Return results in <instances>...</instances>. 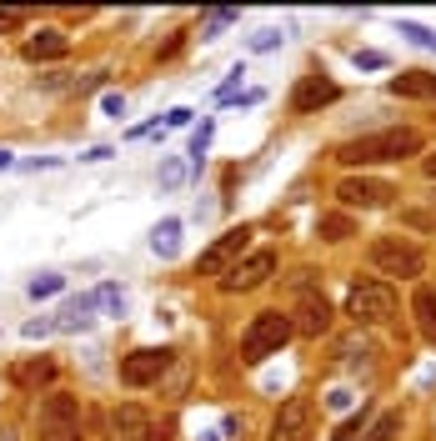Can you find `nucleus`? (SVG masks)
I'll use <instances>...</instances> for the list:
<instances>
[{"label":"nucleus","mask_w":436,"mask_h":441,"mask_svg":"<svg viewBox=\"0 0 436 441\" xmlns=\"http://www.w3.org/2000/svg\"><path fill=\"white\" fill-rule=\"evenodd\" d=\"M0 171H11V151H0Z\"/></svg>","instance_id":"36"},{"label":"nucleus","mask_w":436,"mask_h":441,"mask_svg":"<svg viewBox=\"0 0 436 441\" xmlns=\"http://www.w3.org/2000/svg\"><path fill=\"white\" fill-rule=\"evenodd\" d=\"M6 376H11L16 392H45V386L61 376V366H56V356H20V361H11Z\"/></svg>","instance_id":"13"},{"label":"nucleus","mask_w":436,"mask_h":441,"mask_svg":"<svg viewBox=\"0 0 436 441\" xmlns=\"http://www.w3.org/2000/svg\"><path fill=\"white\" fill-rule=\"evenodd\" d=\"M356 431H361V416H346V421L336 426V436H331V441H356Z\"/></svg>","instance_id":"32"},{"label":"nucleus","mask_w":436,"mask_h":441,"mask_svg":"<svg viewBox=\"0 0 436 441\" xmlns=\"http://www.w3.org/2000/svg\"><path fill=\"white\" fill-rule=\"evenodd\" d=\"M351 61H356L361 71H387V66H391V61H387V55H381V50H356Z\"/></svg>","instance_id":"29"},{"label":"nucleus","mask_w":436,"mask_h":441,"mask_svg":"<svg viewBox=\"0 0 436 441\" xmlns=\"http://www.w3.org/2000/svg\"><path fill=\"white\" fill-rule=\"evenodd\" d=\"M176 246H181V220L166 216V220L151 231V251H155V256H176Z\"/></svg>","instance_id":"19"},{"label":"nucleus","mask_w":436,"mask_h":441,"mask_svg":"<svg viewBox=\"0 0 436 441\" xmlns=\"http://www.w3.org/2000/svg\"><path fill=\"white\" fill-rule=\"evenodd\" d=\"M271 271H276V251H251L246 261H236L226 276H221V281H216V286H221L226 296H241V291H256V286H266L271 281Z\"/></svg>","instance_id":"8"},{"label":"nucleus","mask_w":436,"mask_h":441,"mask_svg":"<svg viewBox=\"0 0 436 441\" xmlns=\"http://www.w3.org/2000/svg\"><path fill=\"white\" fill-rule=\"evenodd\" d=\"M336 100H341V86L331 76H301L296 90H291V110H296V116H311V110L336 105Z\"/></svg>","instance_id":"12"},{"label":"nucleus","mask_w":436,"mask_h":441,"mask_svg":"<svg viewBox=\"0 0 436 441\" xmlns=\"http://www.w3.org/2000/svg\"><path fill=\"white\" fill-rule=\"evenodd\" d=\"M396 311V291L391 281H351L346 291V316L356 326H376V321H387Z\"/></svg>","instance_id":"5"},{"label":"nucleus","mask_w":436,"mask_h":441,"mask_svg":"<svg viewBox=\"0 0 436 441\" xmlns=\"http://www.w3.org/2000/svg\"><path fill=\"white\" fill-rule=\"evenodd\" d=\"M316 431V401L311 396H286L276 421H271V441H311Z\"/></svg>","instance_id":"9"},{"label":"nucleus","mask_w":436,"mask_h":441,"mask_svg":"<svg viewBox=\"0 0 436 441\" xmlns=\"http://www.w3.org/2000/svg\"><path fill=\"white\" fill-rule=\"evenodd\" d=\"M411 316H416V331L426 341H436V286H416L411 296Z\"/></svg>","instance_id":"17"},{"label":"nucleus","mask_w":436,"mask_h":441,"mask_svg":"<svg viewBox=\"0 0 436 441\" xmlns=\"http://www.w3.org/2000/svg\"><path fill=\"white\" fill-rule=\"evenodd\" d=\"M111 441H151V416H146L136 401L116 406V411H111Z\"/></svg>","instance_id":"14"},{"label":"nucleus","mask_w":436,"mask_h":441,"mask_svg":"<svg viewBox=\"0 0 436 441\" xmlns=\"http://www.w3.org/2000/svg\"><path fill=\"white\" fill-rule=\"evenodd\" d=\"M100 110H105L111 121H121V116H126V95H116V90H111V95L100 100Z\"/></svg>","instance_id":"31"},{"label":"nucleus","mask_w":436,"mask_h":441,"mask_svg":"<svg viewBox=\"0 0 436 441\" xmlns=\"http://www.w3.org/2000/svg\"><path fill=\"white\" fill-rule=\"evenodd\" d=\"M95 311H105V316H126V291H121V286H100V291H95Z\"/></svg>","instance_id":"22"},{"label":"nucleus","mask_w":436,"mask_h":441,"mask_svg":"<svg viewBox=\"0 0 436 441\" xmlns=\"http://www.w3.org/2000/svg\"><path fill=\"white\" fill-rule=\"evenodd\" d=\"M331 321H336V311H331V301H326L321 291H301V301H296V311H291V326L301 331V336H326L331 331Z\"/></svg>","instance_id":"11"},{"label":"nucleus","mask_w":436,"mask_h":441,"mask_svg":"<svg viewBox=\"0 0 436 441\" xmlns=\"http://www.w3.org/2000/svg\"><path fill=\"white\" fill-rule=\"evenodd\" d=\"M281 40H286L281 30H261V35H251V50H276Z\"/></svg>","instance_id":"30"},{"label":"nucleus","mask_w":436,"mask_h":441,"mask_svg":"<svg viewBox=\"0 0 436 441\" xmlns=\"http://www.w3.org/2000/svg\"><path fill=\"white\" fill-rule=\"evenodd\" d=\"M35 431H40V441H86L81 436V401L71 392H50L40 401Z\"/></svg>","instance_id":"4"},{"label":"nucleus","mask_w":436,"mask_h":441,"mask_svg":"<svg viewBox=\"0 0 436 441\" xmlns=\"http://www.w3.org/2000/svg\"><path fill=\"white\" fill-rule=\"evenodd\" d=\"M211 131H216V121H211V116H206V121L191 131V165H201V155L211 151Z\"/></svg>","instance_id":"24"},{"label":"nucleus","mask_w":436,"mask_h":441,"mask_svg":"<svg viewBox=\"0 0 436 441\" xmlns=\"http://www.w3.org/2000/svg\"><path fill=\"white\" fill-rule=\"evenodd\" d=\"M396 186L391 181H376V176H341L336 181V201L346 211H381V206H391Z\"/></svg>","instance_id":"6"},{"label":"nucleus","mask_w":436,"mask_h":441,"mask_svg":"<svg viewBox=\"0 0 436 441\" xmlns=\"http://www.w3.org/2000/svg\"><path fill=\"white\" fill-rule=\"evenodd\" d=\"M291 336H296V326H291L286 311H261V316H251L246 336H241V361L256 366V361H266V356H276Z\"/></svg>","instance_id":"2"},{"label":"nucleus","mask_w":436,"mask_h":441,"mask_svg":"<svg viewBox=\"0 0 436 441\" xmlns=\"http://www.w3.org/2000/svg\"><path fill=\"white\" fill-rule=\"evenodd\" d=\"M191 116H196V110H191V105H176V110H171V116H166V126H171V131H176V126H191Z\"/></svg>","instance_id":"33"},{"label":"nucleus","mask_w":436,"mask_h":441,"mask_svg":"<svg viewBox=\"0 0 436 441\" xmlns=\"http://www.w3.org/2000/svg\"><path fill=\"white\" fill-rule=\"evenodd\" d=\"M246 241H251V226H231L226 236H216V241L201 251V261H196V276H216V281H221V276H226V271L241 261Z\"/></svg>","instance_id":"7"},{"label":"nucleus","mask_w":436,"mask_h":441,"mask_svg":"<svg viewBox=\"0 0 436 441\" xmlns=\"http://www.w3.org/2000/svg\"><path fill=\"white\" fill-rule=\"evenodd\" d=\"M401 220H406V226H421V231H436V211H416V206H406Z\"/></svg>","instance_id":"28"},{"label":"nucleus","mask_w":436,"mask_h":441,"mask_svg":"<svg viewBox=\"0 0 436 441\" xmlns=\"http://www.w3.org/2000/svg\"><path fill=\"white\" fill-rule=\"evenodd\" d=\"M371 266L381 276H401V281H416L426 271V251L411 236H376L371 241Z\"/></svg>","instance_id":"3"},{"label":"nucleus","mask_w":436,"mask_h":441,"mask_svg":"<svg viewBox=\"0 0 436 441\" xmlns=\"http://www.w3.org/2000/svg\"><path fill=\"white\" fill-rule=\"evenodd\" d=\"M421 171H426V181H436V155H426V160H421Z\"/></svg>","instance_id":"35"},{"label":"nucleus","mask_w":436,"mask_h":441,"mask_svg":"<svg viewBox=\"0 0 436 441\" xmlns=\"http://www.w3.org/2000/svg\"><path fill=\"white\" fill-rule=\"evenodd\" d=\"M95 321V291L90 296H71L56 316H50V331H66V336H76V331H86Z\"/></svg>","instance_id":"15"},{"label":"nucleus","mask_w":436,"mask_h":441,"mask_svg":"<svg viewBox=\"0 0 436 441\" xmlns=\"http://www.w3.org/2000/svg\"><path fill=\"white\" fill-rule=\"evenodd\" d=\"M186 176H191V160H181V155H166V160H160V191H181Z\"/></svg>","instance_id":"21"},{"label":"nucleus","mask_w":436,"mask_h":441,"mask_svg":"<svg viewBox=\"0 0 436 441\" xmlns=\"http://www.w3.org/2000/svg\"><path fill=\"white\" fill-rule=\"evenodd\" d=\"M171 361H176L171 346H141V351L121 356V381H126V386H155L160 376H166Z\"/></svg>","instance_id":"10"},{"label":"nucleus","mask_w":436,"mask_h":441,"mask_svg":"<svg viewBox=\"0 0 436 441\" xmlns=\"http://www.w3.org/2000/svg\"><path fill=\"white\" fill-rule=\"evenodd\" d=\"M387 90L401 95V100H436V76L431 71H401V76L387 81Z\"/></svg>","instance_id":"16"},{"label":"nucleus","mask_w":436,"mask_h":441,"mask_svg":"<svg viewBox=\"0 0 436 441\" xmlns=\"http://www.w3.org/2000/svg\"><path fill=\"white\" fill-rule=\"evenodd\" d=\"M236 20H241V11H231V6H226V11H211V16L201 20V35H206V40H216L226 25H236Z\"/></svg>","instance_id":"23"},{"label":"nucleus","mask_w":436,"mask_h":441,"mask_svg":"<svg viewBox=\"0 0 436 441\" xmlns=\"http://www.w3.org/2000/svg\"><path fill=\"white\" fill-rule=\"evenodd\" d=\"M66 35L61 30H35L30 40H25V61H56V55H66Z\"/></svg>","instance_id":"18"},{"label":"nucleus","mask_w":436,"mask_h":441,"mask_svg":"<svg viewBox=\"0 0 436 441\" xmlns=\"http://www.w3.org/2000/svg\"><path fill=\"white\" fill-rule=\"evenodd\" d=\"M401 426H406V416H401V411H381L361 441H396V436H401Z\"/></svg>","instance_id":"20"},{"label":"nucleus","mask_w":436,"mask_h":441,"mask_svg":"<svg viewBox=\"0 0 436 441\" xmlns=\"http://www.w3.org/2000/svg\"><path fill=\"white\" fill-rule=\"evenodd\" d=\"M396 30H401L406 40H416V45L436 50V30H426V25H416V20H396Z\"/></svg>","instance_id":"26"},{"label":"nucleus","mask_w":436,"mask_h":441,"mask_svg":"<svg viewBox=\"0 0 436 441\" xmlns=\"http://www.w3.org/2000/svg\"><path fill=\"white\" fill-rule=\"evenodd\" d=\"M326 241H346L351 236V216H321V226H316Z\"/></svg>","instance_id":"25"},{"label":"nucleus","mask_w":436,"mask_h":441,"mask_svg":"<svg viewBox=\"0 0 436 441\" xmlns=\"http://www.w3.org/2000/svg\"><path fill=\"white\" fill-rule=\"evenodd\" d=\"M66 286V276H56V271H45V276H35V281H30V296L40 301V296H56Z\"/></svg>","instance_id":"27"},{"label":"nucleus","mask_w":436,"mask_h":441,"mask_svg":"<svg viewBox=\"0 0 436 441\" xmlns=\"http://www.w3.org/2000/svg\"><path fill=\"white\" fill-rule=\"evenodd\" d=\"M20 25V11H0V30H16Z\"/></svg>","instance_id":"34"},{"label":"nucleus","mask_w":436,"mask_h":441,"mask_svg":"<svg viewBox=\"0 0 436 441\" xmlns=\"http://www.w3.org/2000/svg\"><path fill=\"white\" fill-rule=\"evenodd\" d=\"M401 155H421V131L396 126V131H376V136H356L336 146L341 165H376V160H401Z\"/></svg>","instance_id":"1"}]
</instances>
